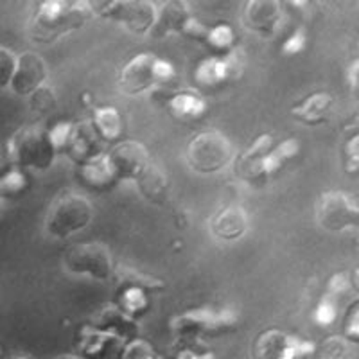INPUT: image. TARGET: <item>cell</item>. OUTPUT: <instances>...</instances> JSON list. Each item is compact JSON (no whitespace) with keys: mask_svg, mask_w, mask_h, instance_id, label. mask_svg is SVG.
Here are the masks:
<instances>
[{"mask_svg":"<svg viewBox=\"0 0 359 359\" xmlns=\"http://www.w3.org/2000/svg\"><path fill=\"white\" fill-rule=\"evenodd\" d=\"M332 97L325 92H320V94H314L311 97H307L302 104H298L297 108H293V117H297L298 121H302L306 124H316L320 123L325 114L331 110Z\"/></svg>","mask_w":359,"mask_h":359,"instance_id":"44dd1931","label":"cell"},{"mask_svg":"<svg viewBox=\"0 0 359 359\" xmlns=\"http://www.w3.org/2000/svg\"><path fill=\"white\" fill-rule=\"evenodd\" d=\"M31 108H33L36 114H49L54 107H56V95H54V90L47 85H41L40 88H36L31 94Z\"/></svg>","mask_w":359,"mask_h":359,"instance_id":"484cf974","label":"cell"},{"mask_svg":"<svg viewBox=\"0 0 359 359\" xmlns=\"http://www.w3.org/2000/svg\"><path fill=\"white\" fill-rule=\"evenodd\" d=\"M243 20H245L246 27H250L255 33L273 34L282 20L278 2H268V0L248 2L245 13H243Z\"/></svg>","mask_w":359,"mask_h":359,"instance_id":"5bb4252c","label":"cell"},{"mask_svg":"<svg viewBox=\"0 0 359 359\" xmlns=\"http://www.w3.org/2000/svg\"><path fill=\"white\" fill-rule=\"evenodd\" d=\"M175 359H214L212 354H200L196 351H191V348H184L180 351L178 355Z\"/></svg>","mask_w":359,"mask_h":359,"instance_id":"836d02e7","label":"cell"},{"mask_svg":"<svg viewBox=\"0 0 359 359\" xmlns=\"http://www.w3.org/2000/svg\"><path fill=\"white\" fill-rule=\"evenodd\" d=\"M243 70L241 54L232 53L226 57H208L196 69V81L201 85L212 86L223 81L237 78Z\"/></svg>","mask_w":359,"mask_h":359,"instance_id":"4fadbf2b","label":"cell"},{"mask_svg":"<svg viewBox=\"0 0 359 359\" xmlns=\"http://www.w3.org/2000/svg\"><path fill=\"white\" fill-rule=\"evenodd\" d=\"M273 140L271 135H262L255 142L252 144L248 151L243 153L236 163V172L239 178L253 185L262 184L264 180H268V172H266V158L268 153L271 151Z\"/></svg>","mask_w":359,"mask_h":359,"instance_id":"30bf717a","label":"cell"},{"mask_svg":"<svg viewBox=\"0 0 359 359\" xmlns=\"http://www.w3.org/2000/svg\"><path fill=\"white\" fill-rule=\"evenodd\" d=\"M17 67V57L6 47H0V86H6L11 83L13 74Z\"/></svg>","mask_w":359,"mask_h":359,"instance_id":"83f0119b","label":"cell"},{"mask_svg":"<svg viewBox=\"0 0 359 359\" xmlns=\"http://www.w3.org/2000/svg\"><path fill=\"white\" fill-rule=\"evenodd\" d=\"M65 264L74 273H88L95 278H107L114 269L110 250L101 243L70 246L65 253Z\"/></svg>","mask_w":359,"mask_h":359,"instance_id":"ba28073f","label":"cell"},{"mask_svg":"<svg viewBox=\"0 0 359 359\" xmlns=\"http://www.w3.org/2000/svg\"><path fill=\"white\" fill-rule=\"evenodd\" d=\"M298 153V142L297 140H286V142L278 144L275 149L268 153V158H266V172L268 176H271L273 172H277L278 169L284 165V162H287L290 158H293Z\"/></svg>","mask_w":359,"mask_h":359,"instance_id":"d4e9b609","label":"cell"},{"mask_svg":"<svg viewBox=\"0 0 359 359\" xmlns=\"http://www.w3.org/2000/svg\"><path fill=\"white\" fill-rule=\"evenodd\" d=\"M15 359H33V358H27V355H20V358H15Z\"/></svg>","mask_w":359,"mask_h":359,"instance_id":"8d00e7d4","label":"cell"},{"mask_svg":"<svg viewBox=\"0 0 359 359\" xmlns=\"http://www.w3.org/2000/svg\"><path fill=\"white\" fill-rule=\"evenodd\" d=\"M92 128L104 140H114L115 137L121 135L123 121H121V115L117 114L115 108H99L94 114V126Z\"/></svg>","mask_w":359,"mask_h":359,"instance_id":"603a6c76","label":"cell"},{"mask_svg":"<svg viewBox=\"0 0 359 359\" xmlns=\"http://www.w3.org/2000/svg\"><path fill=\"white\" fill-rule=\"evenodd\" d=\"M191 20L189 17V8L184 2H168L163 4L160 11H156L155 24L151 27V33L155 38H163L165 34L172 31H184L187 22Z\"/></svg>","mask_w":359,"mask_h":359,"instance_id":"e0dca14e","label":"cell"},{"mask_svg":"<svg viewBox=\"0 0 359 359\" xmlns=\"http://www.w3.org/2000/svg\"><path fill=\"white\" fill-rule=\"evenodd\" d=\"M92 17L90 2H43L31 24V34L38 41H53L70 29H78Z\"/></svg>","mask_w":359,"mask_h":359,"instance_id":"6da1fadb","label":"cell"},{"mask_svg":"<svg viewBox=\"0 0 359 359\" xmlns=\"http://www.w3.org/2000/svg\"><path fill=\"white\" fill-rule=\"evenodd\" d=\"M95 137H97V133L88 124L72 126L65 151H69V155L74 160H85L86 162V160L94 158V156L99 155V146Z\"/></svg>","mask_w":359,"mask_h":359,"instance_id":"ac0fdd59","label":"cell"},{"mask_svg":"<svg viewBox=\"0 0 359 359\" xmlns=\"http://www.w3.org/2000/svg\"><path fill=\"white\" fill-rule=\"evenodd\" d=\"M135 180H137V184H139L142 196H146L149 201H153V203H163V201L168 200V176L163 175V171L156 165V163L149 162V165H147V168Z\"/></svg>","mask_w":359,"mask_h":359,"instance_id":"d6986e66","label":"cell"},{"mask_svg":"<svg viewBox=\"0 0 359 359\" xmlns=\"http://www.w3.org/2000/svg\"><path fill=\"white\" fill-rule=\"evenodd\" d=\"M57 359H79V358H76V355H62V358H57Z\"/></svg>","mask_w":359,"mask_h":359,"instance_id":"d590c367","label":"cell"},{"mask_svg":"<svg viewBox=\"0 0 359 359\" xmlns=\"http://www.w3.org/2000/svg\"><path fill=\"white\" fill-rule=\"evenodd\" d=\"M9 155L13 162L24 168H49L54 156V147L49 133L38 124H27L13 135L9 142Z\"/></svg>","mask_w":359,"mask_h":359,"instance_id":"3957f363","label":"cell"},{"mask_svg":"<svg viewBox=\"0 0 359 359\" xmlns=\"http://www.w3.org/2000/svg\"><path fill=\"white\" fill-rule=\"evenodd\" d=\"M172 117L180 121H194L205 111V101L196 92H180L169 101Z\"/></svg>","mask_w":359,"mask_h":359,"instance_id":"7402d4cb","label":"cell"},{"mask_svg":"<svg viewBox=\"0 0 359 359\" xmlns=\"http://www.w3.org/2000/svg\"><path fill=\"white\" fill-rule=\"evenodd\" d=\"M313 341H304L297 336L269 329L257 336L253 343V359H304L314 354Z\"/></svg>","mask_w":359,"mask_h":359,"instance_id":"52a82bcc","label":"cell"},{"mask_svg":"<svg viewBox=\"0 0 359 359\" xmlns=\"http://www.w3.org/2000/svg\"><path fill=\"white\" fill-rule=\"evenodd\" d=\"M121 359H160L153 354V348L146 341H131L123 352Z\"/></svg>","mask_w":359,"mask_h":359,"instance_id":"f546056e","label":"cell"},{"mask_svg":"<svg viewBox=\"0 0 359 359\" xmlns=\"http://www.w3.org/2000/svg\"><path fill=\"white\" fill-rule=\"evenodd\" d=\"M302 49H304V33L302 31H297V33H294L293 36L286 41V45H284V50L290 54H294Z\"/></svg>","mask_w":359,"mask_h":359,"instance_id":"d6a6232c","label":"cell"},{"mask_svg":"<svg viewBox=\"0 0 359 359\" xmlns=\"http://www.w3.org/2000/svg\"><path fill=\"white\" fill-rule=\"evenodd\" d=\"M351 345L341 336H331L314 348L316 359H351Z\"/></svg>","mask_w":359,"mask_h":359,"instance_id":"cb8c5ba5","label":"cell"},{"mask_svg":"<svg viewBox=\"0 0 359 359\" xmlns=\"http://www.w3.org/2000/svg\"><path fill=\"white\" fill-rule=\"evenodd\" d=\"M175 78V70L168 62L153 54H139L121 72V88L130 95H137L151 86L168 83Z\"/></svg>","mask_w":359,"mask_h":359,"instance_id":"277c9868","label":"cell"},{"mask_svg":"<svg viewBox=\"0 0 359 359\" xmlns=\"http://www.w3.org/2000/svg\"><path fill=\"white\" fill-rule=\"evenodd\" d=\"M233 146L219 131H203L191 140L187 160L198 172H214L232 160Z\"/></svg>","mask_w":359,"mask_h":359,"instance_id":"5b68a950","label":"cell"},{"mask_svg":"<svg viewBox=\"0 0 359 359\" xmlns=\"http://www.w3.org/2000/svg\"><path fill=\"white\" fill-rule=\"evenodd\" d=\"M352 313H351V316H348V318H351V323H348V327H347V334H348V338L351 339H358V307H352Z\"/></svg>","mask_w":359,"mask_h":359,"instance_id":"e575fe53","label":"cell"},{"mask_svg":"<svg viewBox=\"0 0 359 359\" xmlns=\"http://www.w3.org/2000/svg\"><path fill=\"white\" fill-rule=\"evenodd\" d=\"M47 78V63L34 53H25L17 57V67L11 78V88L18 95L33 94Z\"/></svg>","mask_w":359,"mask_h":359,"instance_id":"7c38bea8","label":"cell"},{"mask_svg":"<svg viewBox=\"0 0 359 359\" xmlns=\"http://www.w3.org/2000/svg\"><path fill=\"white\" fill-rule=\"evenodd\" d=\"M316 221L325 230H345L355 226L359 221L358 201L348 192L329 191L323 192L316 203Z\"/></svg>","mask_w":359,"mask_h":359,"instance_id":"8992f818","label":"cell"},{"mask_svg":"<svg viewBox=\"0 0 359 359\" xmlns=\"http://www.w3.org/2000/svg\"><path fill=\"white\" fill-rule=\"evenodd\" d=\"M94 216V207L76 192H62L47 214V230L56 237H67L85 229Z\"/></svg>","mask_w":359,"mask_h":359,"instance_id":"7a4b0ae2","label":"cell"},{"mask_svg":"<svg viewBox=\"0 0 359 359\" xmlns=\"http://www.w3.org/2000/svg\"><path fill=\"white\" fill-rule=\"evenodd\" d=\"M348 290V278L345 273H338L336 277H332L331 284H329V297H338L343 291Z\"/></svg>","mask_w":359,"mask_h":359,"instance_id":"1f68e13d","label":"cell"},{"mask_svg":"<svg viewBox=\"0 0 359 359\" xmlns=\"http://www.w3.org/2000/svg\"><path fill=\"white\" fill-rule=\"evenodd\" d=\"M111 169L117 178H137L149 165L147 149L140 142H121L108 155Z\"/></svg>","mask_w":359,"mask_h":359,"instance_id":"8fae6325","label":"cell"},{"mask_svg":"<svg viewBox=\"0 0 359 359\" xmlns=\"http://www.w3.org/2000/svg\"><path fill=\"white\" fill-rule=\"evenodd\" d=\"M233 322L230 313H210V311H194L175 320V329L182 334H200L207 331H217L219 327H229Z\"/></svg>","mask_w":359,"mask_h":359,"instance_id":"9a60e30c","label":"cell"},{"mask_svg":"<svg viewBox=\"0 0 359 359\" xmlns=\"http://www.w3.org/2000/svg\"><path fill=\"white\" fill-rule=\"evenodd\" d=\"M81 175L85 184L94 189H108L117 182V176H115L107 155H97L94 158L86 160L81 169Z\"/></svg>","mask_w":359,"mask_h":359,"instance_id":"ffe728a7","label":"cell"},{"mask_svg":"<svg viewBox=\"0 0 359 359\" xmlns=\"http://www.w3.org/2000/svg\"><path fill=\"white\" fill-rule=\"evenodd\" d=\"M248 229V216L245 208L230 205L212 216L210 219V230L219 239H237Z\"/></svg>","mask_w":359,"mask_h":359,"instance_id":"2e32d148","label":"cell"},{"mask_svg":"<svg viewBox=\"0 0 359 359\" xmlns=\"http://www.w3.org/2000/svg\"><path fill=\"white\" fill-rule=\"evenodd\" d=\"M24 187V176H22L20 172L13 171L0 182V194H2V192H6V194H17V192H20Z\"/></svg>","mask_w":359,"mask_h":359,"instance_id":"4dcf8cb0","label":"cell"},{"mask_svg":"<svg viewBox=\"0 0 359 359\" xmlns=\"http://www.w3.org/2000/svg\"><path fill=\"white\" fill-rule=\"evenodd\" d=\"M336 318V302L334 298L327 294L318 304V309L314 313V320L318 325H331Z\"/></svg>","mask_w":359,"mask_h":359,"instance_id":"f1b7e54d","label":"cell"},{"mask_svg":"<svg viewBox=\"0 0 359 359\" xmlns=\"http://www.w3.org/2000/svg\"><path fill=\"white\" fill-rule=\"evenodd\" d=\"M203 41H207L216 50H229L233 41V31L229 25H217V27L208 29Z\"/></svg>","mask_w":359,"mask_h":359,"instance_id":"4316f807","label":"cell"},{"mask_svg":"<svg viewBox=\"0 0 359 359\" xmlns=\"http://www.w3.org/2000/svg\"><path fill=\"white\" fill-rule=\"evenodd\" d=\"M101 6H104L99 9L102 17L121 22L131 33H144L155 24L156 9L151 2H102Z\"/></svg>","mask_w":359,"mask_h":359,"instance_id":"9c48e42d","label":"cell"}]
</instances>
